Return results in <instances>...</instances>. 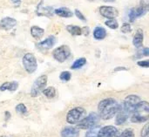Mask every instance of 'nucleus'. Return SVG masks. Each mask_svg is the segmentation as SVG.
<instances>
[{
    "label": "nucleus",
    "mask_w": 149,
    "mask_h": 137,
    "mask_svg": "<svg viewBox=\"0 0 149 137\" xmlns=\"http://www.w3.org/2000/svg\"><path fill=\"white\" fill-rule=\"evenodd\" d=\"M1 137H7V136H1Z\"/></svg>",
    "instance_id": "44"
},
{
    "label": "nucleus",
    "mask_w": 149,
    "mask_h": 137,
    "mask_svg": "<svg viewBox=\"0 0 149 137\" xmlns=\"http://www.w3.org/2000/svg\"><path fill=\"white\" fill-rule=\"evenodd\" d=\"M107 37V31L104 27L96 26L93 30V38L96 40H102Z\"/></svg>",
    "instance_id": "19"
},
{
    "label": "nucleus",
    "mask_w": 149,
    "mask_h": 137,
    "mask_svg": "<svg viewBox=\"0 0 149 137\" xmlns=\"http://www.w3.org/2000/svg\"><path fill=\"white\" fill-rule=\"evenodd\" d=\"M119 133V130L114 126H105L100 129L97 137H113Z\"/></svg>",
    "instance_id": "9"
},
{
    "label": "nucleus",
    "mask_w": 149,
    "mask_h": 137,
    "mask_svg": "<svg viewBox=\"0 0 149 137\" xmlns=\"http://www.w3.org/2000/svg\"><path fill=\"white\" fill-rule=\"evenodd\" d=\"M120 70H124V71H127V69L126 67H117V68H115V69H114V71H116V72H117V71H120Z\"/></svg>",
    "instance_id": "40"
},
{
    "label": "nucleus",
    "mask_w": 149,
    "mask_h": 137,
    "mask_svg": "<svg viewBox=\"0 0 149 137\" xmlns=\"http://www.w3.org/2000/svg\"><path fill=\"white\" fill-rule=\"evenodd\" d=\"M55 43H56V38L53 35H52L46 38L45 40L39 42L38 44V47L41 50H49L52 47H53Z\"/></svg>",
    "instance_id": "12"
},
{
    "label": "nucleus",
    "mask_w": 149,
    "mask_h": 137,
    "mask_svg": "<svg viewBox=\"0 0 149 137\" xmlns=\"http://www.w3.org/2000/svg\"><path fill=\"white\" fill-rule=\"evenodd\" d=\"M42 93L48 99H52V98H54L56 96V89L53 87H49L45 88Z\"/></svg>",
    "instance_id": "25"
},
{
    "label": "nucleus",
    "mask_w": 149,
    "mask_h": 137,
    "mask_svg": "<svg viewBox=\"0 0 149 137\" xmlns=\"http://www.w3.org/2000/svg\"><path fill=\"white\" fill-rule=\"evenodd\" d=\"M120 31H121V32H123V33L127 34V33H130V32H132L133 29H132V26H131V24H128V23H124V24L121 25Z\"/></svg>",
    "instance_id": "30"
},
{
    "label": "nucleus",
    "mask_w": 149,
    "mask_h": 137,
    "mask_svg": "<svg viewBox=\"0 0 149 137\" xmlns=\"http://www.w3.org/2000/svg\"><path fill=\"white\" fill-rule=\"evenodd\" d=\"M66 31L72 36H80L82 34L81 28L78 25H72L69 24L66 26Z\"/></svg>",
    "instance_id": "23"
},
{
    "label": "nucleus",
    "mask_w": 149,
    "mask_h": 137,
    "mask_svg": "<svg viewBox=\"0 0 149 137\" xmlns=\"http://www.w3.org/2000/svg\"><path fill=\"white\" fill-rule=\"evenodd\" d=\"M100 13L106 18H115L119 16V10L113 6H101L99 9Z\"/></svg>",
    "instance_id": "8"
},
{
    "label": "nucleus",
    "mask_w": 149,
    "mask_h": 137,
    "mask_svg": "<svg viewBox=\"0 0 149 137\" xmlns=\"http://www.w3.org/2000/svg\"><path fill=\"white\" fill-rule=\"evenodd\" d=\"M141 101V100L138 95H134V94L128 95L125 98L123 104L121 105V108L127 113H128L129 115H132L134 113V108L136 104Z\"/></svg>",
    "instance_id": "6"
},
{
    "label": "nucleus",
    "mask_w": 149,
    "mask_h": 137,
    "mask_svg": "<svg viewBox=\"0 0 149 137\" xmlns=\"http://www.w3.org/2000/svg\"><path fill=\"white\" fill-rule=\"evenodd\" d=\"M86 64V59L85 58H79L78 59H76L73 64L72 65L71 68L73 69V70H76V69H79L81 67H83Z\"/></svg>",
    "instance_id": "24"
},
{
    "label": "nucleus",
    "mask_w": 149,
    "mask_h": 137,
    "mask_svg": "<svg viewBox=\"0 0 149 137\" xmlns=\"http://www.w3.org/2000/svg\"><path fill=\"white\" fill-rule=\"evenodd\" d=\"M113 137H120V136H119V133H118V134H117L116 136H113Z\"/></svg>",
    "instance_id": "42"
},
{
    "label": "nucleus",
    "mask_w": 149,
    "mask_h": 137,
    "mask_svg": "<svg viewBox=\"0 0 149 137\" xmlns=\"http://www.w3.org/2000/svg\"><path fill=\"white\" fill-rule=\"evenodd\" d=\"M10 114L8 111H6L5 112V121H8V119H10Z\"/></svg>",
    "instance_id": "39"
},
{
    "label": "nucleus",
    "mask_w": 149,
    "mask_h": 137,
    "mask_svg": "<svg viewBox=\"0 0 149 137\" xmlns=\"http://www.w3.org/2000/svg\"><path fill=\"white\" fill-rule=\"evenodd\" d=\"M17 24V20L10 17H3L0 20V30L3 31H10L13 29Z\"/></svg>",
    "instance_id": "11"
},
{
    "label": "nucleus",
    "mask_w": 149,
    "mask_h": 137,
    "mask_svg": "<svg viewBox=\"0 0 149 137\" xmlns=\"http://www.w3.org/2000/svg\"><path fill=\"white\" fill-rule=\"evenodd\" d=\"M130 120L134 123H142V122H147L148 121V116L142 115L141 113H134L132 114Z\"/></svg>",
    "instance_id": "21"
},
{
    "label": "nucleus",
    "mask_w": 149,
    "mask_h": 137,
    "mask_svg": "<svg viewBox=\"0 0 149 137\" xmlns=\"http://www.w3.org/2000/svg\"><path fill=\"white\" fill-rule=\"evenodd\" d=\"M99 118L100 116L96 113H91L77 123V128L79 129H89L98 123Z\"/></svg>",
    "instance_id": "5"
},
{
    "label": "nucleus",
    "mask_w": 149,
    "mask_h": 137,
    "mask_svg": "<svg viewBox=\"0 0 149 137\" xmlns=\"http://www.w3.org/2000/svg\"><path fill=\"white\" fill-rule=\"evenodd\" d=\"M43 1L40 2V3L38 5L36 13L38 16H46V17H52L54 14V10L51 6H45L44 7L42 5Z\"/></svg>",
    "instance_id": "13"
},
{
    "label": "nucleus",
    "mask_w": 149,
    "mask_h": 137,
    "mask_svg": "<svg viewBox=\"0 0 149 137\" xmlns=\"http://www.w3.org/2000/svg\"><path fill=\"white\" fill-rule=\"evenodd\" d=\"M140 6L144 7V8L148 9L149 10V0H141Z\"/></svg>",
    "instance_id": "36"
},
{
    "label": "nucleus",
    "mask_w": 149,
    "mask_h": 137,
    "mask_svg": "<svg viewBox=\"0 0 149 137\" xmlns=\"http://www.w3.org/2000/svg\"><path fill=\"white\" fill-rule=\"evenodd\" d=\"M15 109L20 115H26L27 112H28L27 108H26V106L24 103H19L18 105H17L16 108H15Z\"/></svg>",
    "instance_id": "28"
},
{
    "label": "nucleus",
    "mask_w": 149,
    "mask_h": 137,
    "mask_svg": "<svg viewBox=\"0 0 149 137\" xmlns=\"http://www.w3.org/2000/svg\"><path fill=\"white\" fill-rule=\"evenodd\" d=\"M86 115V110L85 108L81 107H77L72 109H71L66 115V122L69 124H77L79 123Z\"/></svg>",
    "instance_id": "2"
},
{
    "label": "nucleus",
    "mask_w": 149,
    "mask_h": 137,
    "mask_svg": "<svg viewBox=\"0 0 149 137\" xmlns=\"http://www.w3.org/2000/svg\"><path fill=\"white\" fill-rule=\"evenodd\" d=\"M54 14L61 17H72L73 16V12L67 7H60L54 10Z\"/></svg>",
    "instance_id": "17"
},
{
    "label": "nucleus",
    "mask_w": 149,
    "mask_h": 137,
    "mask_svg": "<svg viewBox=\"0 0 149 137\" xmlns=\"http://www.w3.org/2000/svg\"><path fill=\"white\" fill-rule=\"evenodd\" d=\"M18 88V83L17 81H11V82H4L0 86V91L4 92V91H10L14 92Z\"/></svg>",
    "instance_id": "18"
},
{
    "label": "nucleus",
    "mask_w": 149,
    "mask_h": 137,
    "mask_svg": "<svg viewBox=\"0 0 149 137\" xmlns=\"http://www.w3.org/2000/svg\"><path fill=\"white\" fill-rule=\"evenodd\" d=\"M129 116H130V115L121 108L117 113V116H116V120H115L116 125H122V124H124L128 120Z\"/></svg>",
    "instance_id": "16"
},
{
    "label": "nucleus",
    "mask_w": 149,
    "mask_h": 137,
    "mask_svg": "<svg viewBox=\"0 0 149 137\" xmlns=\"http://www.w3.org/2000/svg\"><path fill=\"white\" fill-rule=\"evenodd\" d=\"M148 128H149L148 123H147V124L143 127V129H142V130H141V137H148L149 136Z\"/></svg>",
    "instance_id": "33"
},
{
    "label": "nucleus",
    "mask_w": 149,
    "mask_h": 137,
    "mask_svg": "<svg viewBox=\"0 0 149 137\" xmlns=\"http://www.w3.org/2000/svg\"><path fill=\"white\" fill-rule=\"evenodd\" d=\"M120 137H134V133L132 129H125L120 134H119Z\"/></svg>",
    "instance_id": "31"
},
{
    "label": "nucleus",
    "mask_w": 149,
    "mask_h": 137,
    "mask_svg": "<svg viewBox=\"0 0 149 137\" xmlns=\"http://www.w3.org/2000/svg\"><path fill=\"white\" fill-rule=\"evenodd\" d=\"M121 109V105L113 98L102 100L98 105L99 116L105 121L110 120Z\"/></svg>",
    "instance_id": "1"
},
{
    "label": "nucleus",
    "mask_w": 149,
    "mask_h": 137,
    "mask_svg": "<svg viewBox=\"0 0 149 137\" xmlns=\"http://www.w3.org/2000/svg\"><path fill=\"white\" fill-rule=\"evenodd\" d=\"M105 24L112 30H116L119 28V23L115 18H108L105 22Z\"/></svg>",
    "instance_id": "26"
},
{
    "label": "nucleus",
    "mask_w": 149,
    "mask_h": 137,
    "mask_svg": "<svg viewBox=\"0 0 149 137\" xmlns=\"http://www.w3.org/2000/svg\"><path fill=\"white\" fill-rule=\"evenodd\" d=\"M15 7H19L21 4V0H10Z\"/></svg>",
    "instance_id": "37"
},
{
    "label": "nucleus",
    "mask_w": 149,
    "mask_h": 137,
    "mask_svg": "<svg viewBox=\"0 0 149 137\" xmlns=\"http://www.w3.org/2000/svg\"><path fill=\"white\" fill-rule=\"evenodd\" d=\"M143 40H144V34L142 29H138L136 31L135 35L133 38V45L136 48H140L143 45Z\"/></svg>",
    "instance_id": "15"
},
{
    "label": "nucleus",
    "mask_w": 149,
    "mask_h": 137,
    "mask_svg": "<svg viewBox=\"0 0 149 137\" xmlns=\"http://www.w3.org/2000/svg\"><path fill=\"white\" fill-rule=\"evenodd\" d=\"M22 62H23L24 70L28 73H33L38 68L37 59L31 52H27L24 55V57L22 59Z\"/></svg>",
    "instance_id": "4"
},
{
    "label": "nucleus",
    "mask_w": 149,
    "mask_h": 137,
    "mask_svg": "<svg viewBox=\"0 0 149 137\" xmlns=\"http://www.w3.org/2000/svg\"><path fill=\"white\" fill-rule=\"evenodd\" d=\"M81 31H82V33H84L85 35H88L89 34V28L87 26H86L83 29H81Z\"/></svg>",
    "instance_id": "38"
},
{
    "label": "nucleus",
    "mask_w": 149,
    "mask_h": 137,
    "mask_svg": "<svg viewBox=\"0 0 149 137\" xmlns=\"http://www.w3.org/2000/svg\"><path fill=\"white\" fill-rule=\"evenodd\" d=\"M47 75H41L39 76L38 79L35 80L31 88V95L32 97H37L38 96L43 90L45 88L46 85H47Z\"/></svg>",
    "instance_id": "3"
},
{
    "label": "nucleus",
    "mask_w": 149,
    "mask_h": 137,
    "mask_svg": "<svg viewBox=\"0 0 149 137\" xmlns=\"http://www.w3.org/2000/svg\"><path fill=\"white\" fill-rule=\"evenodd\" d=\"M87 1H90V2H94V1H96V0H87Z\"/></svg>",
    "instance_id": "43"
},
{
    "label": "nucleus",
    "mask_w": 149,
    "mask_h": 137,
    "mask_svg": "<svg viewBox=\"0 0 149 137\" xmlns=\"http://www.w3.org/2000/svg\"><path fill=\"white\" fill-rule=\"evenodd\" d=\"M137 54H139L138 57H143V56L148 57L149 55V49L148 47H144V48H142L141 51H139V52H137Z\"/></svg>",
    "instance_id": "32"
},
{
    "label": "nucleus",
    "mask_w": 149,
    "mask_h": 137,
    "mask_svg": "<svg viewBox=\"0 0 149 137\" xmlns=\"http://www.w3.org/2000/svg\"><path fill=\"white\" fill-rule=\"evenodd\" d=\"M141 112H145V113H148L149 112V104L148 101H139L135 108H134V113H141Z\"/></svg>",
    "instance_id": "22"
},
{
    "label": "nucleus",
    "mask_w": 149,
    "mask_h": 137,
    "mask_svg": "<svg viewBox=\"0 0 149 137\" xmlns=\"http://www.w3.org/2000/svg\"><path fill=\"white\" fill-rule=\"evenodd\" d=\"M71 77H72V74L70 72L68 71H64L60 73L59 75V79L60 80L64 81V82H66V81H69L71 80Z\"/></svg>",
    "instance_id": "29"
},
{
    "label": "nucleus",
    "mask_w": 149,
    "mask_h": 137,
    "mask_svg": "<svg viewBox=\"0 0 149 137\" xmlns=\"http://www.w3.org/2000/svg\"><path fill=\"white\" fill-rule=\"evenodd\" d=\"M104 2H107V3H112V2H114L115 0H102Z\"/></svg>",
    "instance_id": "41"
},
{
    "label": "nucleus",
    "mask_w": 149,
    "mask_h": 137,
    "mask_svg": "<svg viewBox=\"0 0 149 137\" xmlns=\"http://www.w3.org/2000/svg\"><path fill=\"white\" fill-rule=\"evenodd\" d=\"M74 13H75L76 17H77L78 18H79L80 20H82V21H86V17H85V16L82 14V12H81L79 10L75 9V10H74Z\"/></svg>",
    "instance_id": "34"
},
{
    "label": "nucleus",
    "mask_w": 149,
    "mask_h": 137,
    "mask_svg": "<svg viewBox=\"0 0 149 137\" xmlns=\"http://www.w3.org/2000/svg\"><path fill=\"white\" fill-rule=\"evenodd\" d=\"M52 56L55 60L58 61L59 63H63L71 56V50L67 45H60L53 50Z\"/></svg>",
    "instance_id": "7"
},
{
    "label": "nucleus",
    "mask_w": 149,
    "mask_h": 137,
    "mask_svg": "<svg viewBox=\"0 0 149 137\" xmlns=\"http://www.w3.org/2000/svg\"><path fill=\"white\" fill-rule=\"evenodd\" d=\"M44 33H45V30H44L43 28L39 27V26L33 25V26H31V36H32L35 39H37V40L41 39V38L43 37Z\"/></svg>",
    "instance_id": "20"
},
{
    "label": "nucleus",
    "mask_w": 149,
    "mask_h": 137,
    "mask_svg": "<svg viewBox=\"0 0 149 137\" xmlns=\"http://www.w3.org/2000/svg\"><path fill=\"white\" fill-rule=\"evenodd\" d=\"M100 127L98 125H95L93 127H92L91 129H89V130L86 132V136L85 137H97L98 136V132L100 130Z\"/></svg>",
    "instance_id": "27"
},
{
    "label": "nucleus",
    "mask_w": 149,
    "mask_h": 137,
    "mask_svg": "<svg viewBox=\"0 0 149 137\" xmlns=\"http://www.w3.org/2000/svg\"><path fill=\"white\" fill-rule=\"evenodd\" d=\"M137 65L139 66H141V67H145V68H148L149 66V60L146 59V60H141V61H138L137 62Z\"/></svg>",
    "instance_id": "35"
},
{
    "label": "nucleus",
    "mask_w": 149,
    "mask_h": 137,
    "mask_svg": "<svg viewBox=\"0 0 149 137\" xmlns=\"http://www.w3.org/2000/svg\"><path fill=\"white\" fill-rule=\"evenodd\" d=\"M79 131L78 128L65 127L61 131V137H79Z\"/></svg>",
    "instance_id": "14"
},
{
    "label": "nucleus",
    "mask_w": 149,
    "mask_h": 137,
    "mask_svg": "<svg viewBox=\"0 0 149 137\" xmlns=\"http://www.w3.org/2000/svg\"><path fill=\"white\" fill-rule=\"evenodd\" d=\"M148 11V9H146V8L141 7V6H139L137 8H132L129 11V14H128L129 19L131 22H134L137 18L141 17L144 15H146Z\"/></svg>",
    "instance_id": "10"
}]
</instances>
